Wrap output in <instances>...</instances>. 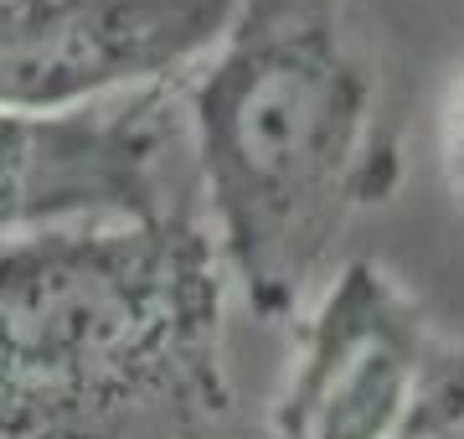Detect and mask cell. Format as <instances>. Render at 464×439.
Segmentation results:
<instances>
[{
	"label": "cell",
	"instance_id": "6da1fadb",
	"mask_svg": "<svg viewBox=\"0 0 464 439\" xmlns=\"http://www.w3.org/2000/svg\"><path fill=\"white\" fill-rule=\"evenodd\" d=\"M176 103L227 289L264 326L299 321L402 181L398 88L356 0H243Z\"/></svg>",
	"mask_w": 464,
	"mask_h": 439
},
{
	"label": "cell",
	"instance_id": "7a4b0ae2",
	"mask_svg": "<svg viewBox=\"0 0 464 439\" xmlns=\"http://www.w3.org/2000/svg\"><path fill=\"white\" fill-rule=\"evenodd\" d=\"M227 274L197 207L0 254V439H243Z\"/></svg>",
	"mask_w": 464,
	"mask_h": 439
},
{
	"label": "cell",
	"instance_id": "3957f363",
	"mask_svg": "<svg viewBox=\"0 0 464 439\" xmlns=\"http://www.w3.org/2000/svg\"><path fill=\"white\" fill-rule=\"evenodd\" d=\"M464 434V337L382 259H351L304 305L268 439Z\"/></svg>",
	"mask_w": 464,
	"mask_h": 439
},
{
	"label": "cell",
	"instance_id": "277c9868",
	"mask_svg": "<svg viewBox=\"0 0 464 439\" xmlns=\"http://www.w3.org/2000/svg\"><path fill=\"white\" fill-rule=\"evenodd\" d=\"M197 207L176 88L72 114L0 109V254L67 222H130Z\"/></svg>",
	"mask_w": 464,
	"mask_h": 439
},
{
	"label": "cell",
	"instance_id": "5b68a950",
	"mask_svg": "<svg viewBox=\"0 0 464 439\" xmlns=\"http://www.w3.org/2000/svg\"><path fill=\"white\" fill-rule=\"evenodd\" d=\"M243 0H0V109L72 114L176 88Z\"/></svg>",
	"mask_w": 464,
	"mask_h": 439
},
{
	"label": "cell",
	"instance_id": "8992f818",
	"mask_svg": "<svg viewBox=\"0 0 464 439\" xmlns=\"http://www.w3.org/2000/svg\"><path fill=\"white\" fill-rule=\"evenodd\" d=\"M439 176H444L449 207L464 218V63L454 68L439 103Z\"/></svg>",
	"mask_w": 464,
	"mask_h": 439
}]
</instances>
